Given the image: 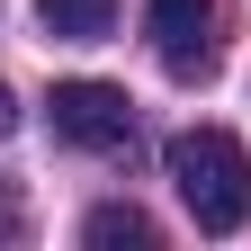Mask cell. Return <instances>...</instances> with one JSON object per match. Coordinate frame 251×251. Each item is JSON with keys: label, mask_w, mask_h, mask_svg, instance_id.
I'll list each match as a JSON object with an SVG mask.
<instances>
[{"label": "cell", "mask_w": 251, "mask_h": 251, "mask_svg": "<svg viewBox=\"0 0 251 251\" xmlns=\"http://www.w3.org/2000/svg\"><path fill=\"white\" fill-rule=\"evenodd\" d=\"M144 27H152V54L179 81H198L215 63V0H144Z\"/></svg>", "instance_id": "3"}, {"label": "cell", "mask_w": 251, "mask_h": 251, "mask_svg": "<svg viewBox=\"0 0 251 251\" xmlns=\"http://www.w3.org/2000/svg\"><path fill=\"white\" fill-rule=\"evenodd\" d=\"M9 126H18V108H9V90H0V135H9Z\"/></svg>", "instance_id": "7"}, {"label": "cell", "mask_w": 251, "mask_h": 251, "mask_svg": "<svg viewBox=\"0 0 251 251\" xmlns=\"http://www.w3.org/2000/svg\"><path fill=\"white\" fill-rule=\"evenodd\" d=\"M18 233H27V215H18V198H9V188H0V251H9Z\"/></svg>", "instance_id": "6"}, {"label": "cell", "mask_w": 251, "mask_h": 251, "mask_svg": "<svg viewBox=\"0 0 251 251\" xmlns=\"http://www.w3.org/2000/svg\"><path fill=\"white\" fill-rule=\"evenodd\" d=\"M171 188L198 215V233H242L251 225V152L225 126H188L171 135Z\"/></svg>", "instance_id": "1"}, {"label": "cell", "mask_w": 251, "mask_h": 251, "mask_svg": "<svg viewBox=\"0 0 251 251\" xmlns=\"http://www.w3.org/2000/svg\"><path fill=\"white\" fill-rule=\"evenodd\" d=\"M81 233L99 242V251H117V242H135V251H144V242H152V215H144V206H99Z\"/></svg>", "instance_id": "5"}, {"label": "cell", "mask_w": 251, "mask_h": 251, "mask_svg": "<svg viewBox=\"0 0 251 251\" xmlns=\"http://www.w3.org/2000/svg\"><path fill=\"white\" fill-rule=\"evenodd\" d=\"M45 117H54V135L81 144V152H126L135 144V108H126V90H108V81H63L45 99Z\"/></svg>", "instance_id": "2"}, {"label": "cell", "mask_w": 251, "mask_h": 251, "mask_svg": "<svg viewBox=\"0 0 251 251\" xmlns=\"http://www.w3.org/2000/svg\"><path fill=\"white\" fill-rule=\"evenodd\" d=\"M36 18H45V36H63V45H99L117 27V0H36Z\"/></svg>", "instance_id": "4"}]
</instances>
